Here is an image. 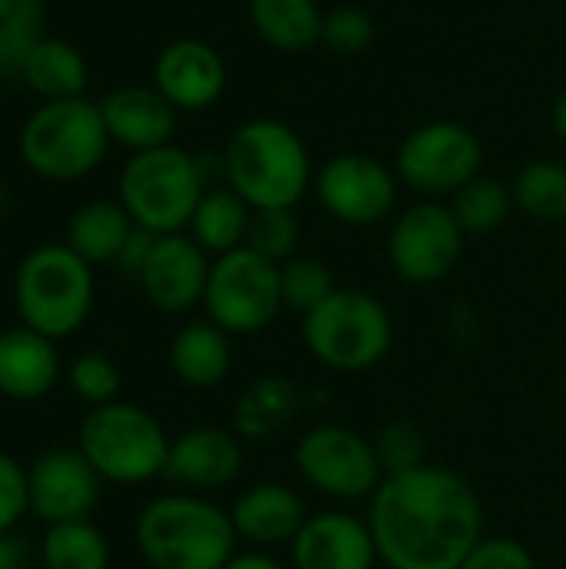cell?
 <instances>
[{"instance_id":"6da1fadb","label":"cell","mask_w":566,"mask_h":569,"mask_svg":"<svg viewBox=\"0 0 566 569\" xmlns=\"http://www.w3.org/2000/svg\"><path fill=\"white\" fill-rule=\"evenodd\" d=\"M367 503V527L387 569H457L487 537L477 490L437 463L384 477Z\"/></svg>"},{"instance_id":"7a4b0ae2","label":"cell","mask_w":566,"mask_h":569,"mask_svg":"<svg viewBox=\"0 0 566 569\" xmlns=\"http://www.w3.org/2000/svg\"><path fill=\"white\" fill-rule=\"evenodd\" d=\"M220 160L224 183L240 193L250 210H294L317 177L300 133L274 117L240 123Z\"/></svg>"},{"instance_id":"3957f363","label":"cell","mask_w":566,"mask_h":569,"mask_svg":"<svg viewBox=\"0 0 566 569\" xmlns=\"http://www.w3.org/2000/svg\"><path fill=\"white\" fill-rule=\"evenodd\" d=\"M133 540L150 569H224L240 543L230 513L197 493L150 500L133 523Z\"/></svg>"},{"instance_id":"277c9868","label":"cell","mask_w":566,"mask_h":569,"mask_svg":"<svg viewBox=\"0 0 566 569\" xmlns=\"http://www.w3.org/2000/svg\"><path fill=\"white\" fill-rule=\"evenodd\" d=\"M110 143L100 103L87 97L43 100L17 133L23 167L50 183H73L93 173Z\"/></svg>"},{"instance_id":"5b68a950","label":"cell","mask_w":566,"mask_h":569,"mask_svg":"<svg viewBox=\"0 0 566 569\" xmlns=\"http://www.w3.org/2000/svg\"><path fill=\"white\" fill-rule=\"evenodd\" d=\"M93 267L80 260L67 243L33 247L13 277V303L20 323L50 340L77 333L93 310Z\"/></svg>"},{"instance_id":"8992f818","label":"cell","mask_w":566,"mask_h":569,"mask_svg":"<svg viewBox=\"0 0 566 569\" xmlns=\"http://www.w3.org/2000/svg\"><path fill=\"white\" fill-rule=\"evenodd\" d=\"M200 157L187 153L177 143L130 153L120 170L117 200L130 220L157 237L183 233L193 220V210L207 190Z\"/></svg>"},{"instance_id":"52a82bcc","label":"cell","mask_w":566,"mask_h":569,"mask_svg":"<svg viewBox=\"0 0 566 569\" xmlns=\"http://www.w3.org/2000/svg\"><path fill=\"white\" fill-rule=\"evenodd\" d=\"M77 450L90 460L100 480L137 487L163 477L170 437L150 410L113 400L90 407L77 433Z\"/></svg>"},{"instance_id":"ba28073f","label":"cell","mask_w":566,"mask_h":569,"mask_svg":"<svg viewBox=\"0 0 566 569\" xmlns=\"http://www.w3.org/2000/svg\"><path fill=\"white\" fill-rule=\"evenodd\" d=\"M310 357L334 373H364L394 347V317L367 290L337 287L314 313L304 317Z\"/></svg>"},{"instance_id":"9c48e42d","label":"cell","mask_w":566,"mask_h":569,"mask_svg":"<svg viewBox=\"0 0 566 569\" xmlns=\"http://www.w3.org/2000/svg\"><path fill=\"white\" fill-rule=\"evenodd\" d=\"M203 310L207 320L230 337H254L267 330L284 310L280 263L254 253L250 247L214 257Z\"/></svg>"},{"instance_id":"30bf717a","label":"cell","mask_w":566,"mask_h":569,"mask_svg":"<svg viewBox=\"0 0 566 569\" xmlns=\"http://www.w3.org/2000/svg\"><path fill=\"white\" fill-rule=\"evenodd\" d=\"M294 463L300 480L314 493L340 503L370 500L374 490L384 483V467L374 440L344 423L310 427L297 440Z\"/></svg>"},{"instance_id":"8fae6325","label":"cell","mask_w":566,"mask_h":569,"mask_svg":"<svg viewBox=\"0 0 566 569\" xmlns=\"http://www.w3.org/2000/svg\"><path fill=\"white\" fill-rule=\"evenodd\" d=\"M484 173L480 137L457 120H430L397 147V177L424 197H454Z\"/></svg>"},{"instance_id":"7c38bea8","label":"cell","mask_w":566,"mask_h":569,"mask_svg":"<svg viewBox=\"0 0 566 569\" xmlns=\"http://www.w3.org/2000/svg\"><path fill=\"white\" fill-rule=\"evenodd\" d=\"M464 230L447 203L424 200L407 207L387 233V260L394 273L414 287L440 283L464 253Z\"/></svg>"},{"instance_id":"4fadbf2b","label":"cell","mask_w":566,"mask_h":569,"mask_svg":"<svg viewBox=\"0 0 566 569\" xmlns=\"http://www.w3.org/2000/svg\"><path fill=\"white\" fill-rule=\"evenodd\" d=\"M400 177L367 153H337L317 177L314 190L320 207L347 227H374L397 207Z\"/></svg>"},{"instance_id":"5bb4252c","label":"cell","mask_w":566,"mask_h":569,"mask_svg":"<svg viewBox=\"0 0 566 569\" xmlns=\"http://www.w3.org/2000/svg\"><path fill=\"white\" fill-rule=\"evenodd\" d=\"M100 487H103L100 473L77 447L47 450L27 470L30 513L47 527L90 520V513L100 503Z\"/></svg>"},{"instance_id":"9a60e30c","label":"cell","mask_w":566,"mask_h":569,"mask_svg":"<svg viewBox=\"0 0 566 569\" xmlns=\"http://www.w3.org/2000/svg\"><path fill=\"white\" fill-rule=\"evenodd\" d=\"M210 263V253L190 233H167L157 237L137 283L153 310L190 313L197 303H203Z\"/></svg>"},{"instance_id":"2e32d148","label":"cell","mask_w":566,"mask_h":569,"mask_svg":"<svg viewBox=\"0 0 566 569\" xmlns=\"http://www.w3.org/2000/svg\"><path fill=\"white\" fill-rule=\"evenodd\" d=\"M153 87L177 107V113H200L224 97L227 63L207 40L180 37L157 53Z\"/></svg>"},{"instance_id":"e0dca14e","label":"cell","mask_w":566,"mask_h":569,"mask_svg":"<svg viewBox=\"0 0 566 569\" xmlns=\"http://www.w3.org/2000/svg\"><path fill=\"white\" fill-rule=\"evenodd\" d=\"M377 543L367 520L344 510L307 517L290 543L294 569H377Z\"/></svg>"},{"instance_id":"ac0fdd59","label":"cell","mask_w":566,"mask_h":569,"mask_svg":"<svg viewBox=\"0 0 566 569\" xmlns=\"http://www.w3.org/2000/svg\"><path fill=\"white\" fill-rule=\"evenodd\" d=\"M244 470V447L234 430L193 427L170 440V457L163 477L187 490H220L230 487Z\"/></svg>"},{"instance_id":"d6986e66","label":"cell","mask_w":566,"mask_h":569,"mask_svg":"<svg viewBox=\"0 0 566 569\" xmlns=\"http://www.w3.org/2000/svg\"><path fill=\"white\" fill-rule=\"evenodd\" d=\"M97 103H100L110 140L127 147L130 153H143V150L173 143L177 107L153 83L117 87Z\"/></svg>"},{"instance_id":"ffe728a7","label":"cell","mask_w":566,"mask_h":569,"mask_svg":"<svg viewBox=\"0 0 566 569\" xmlns=\"http://www.w3.org/2000/svg\"><path fill=\"white\" fill-rule=\"evenodd\" d=\"M230 520L240 540L254 550L290 547L300 527L307 523L304 500L287 483H257L237 497L230 507Z\"/></svg>"},{"instance_id":"44dd1931","label":"cell","mask_w":566,"mask_h":569,"mask_svg":"<svg viewBox=\"0 0 566 569\" xmlns=\"http://www.w3.org/2000/svg\"><path fill=\"white\" fill-rule=\"evenodd\" d=\"M60 380L57 340L30 330L10 327L0 333V393L20 403L47 397Z\"/></svg>"},{"instance_id":"7402d4cb","label":"cell","mask_w":566,"mask_h":569,"mask_svg":"<svg viewBox=\"0 0 566 569\" xmlns=\"http://www.w3.org/2000/svg\"><path fill=\"white\" fill-rule=\"evenodd\" d=\"M304 397L287 377H257L234 403V433L244 440H274L297 423Z\"/></svg>"},{"instance_id":"603a6c76","label":"cell","mask_w":566,"mask_h":569,"mask_svg":"<svg viewBox=\"0 0 566 569\" xmlns=\"http://www.w3.org/2000/svg\"><path fill=\"white\" fill-rule=\"evenodd\" d=\"M234 363L230 333L210 320H193L170 340V370L190 390H214L227 380Z\"/></svg>"},{"instance_id":"cb8c5ba5","label":"cell","mask_w":566,"mask_h":569,"mask_svg":"<svg viewBox=\"0 0 566 569\" xmlns=\"http://www.w3.org/2000/svg\"><path fill=\"white\" fill-rule=\"evenodd\" d=\"M133 227L137 223L130 220L120 200H87L73 210L63 243L90 267L117 263Z\"/></svg>"},{"instance_id":"d4e9b609","label":"cell","mask_w":566,"mask_h":569,"mask_svg":"<svg viewBox=\"0 0 566 569\" xmlns=\"http://www.w3.org/2000/svg\"><path fill=\"white\" fill-rule=\"evenodd\" d=\"M257 37L280 53H307L320 43L324 10L317 0H250Z\"/></svg>"},{"instance_id":"484cf974","label":"cell","mask_w":566,"mask_h":569,"mask_svg":"<svg viewBox=\"0 0 566 569\" xmlns=\"http://www.w3.org/2000/svg\"><path fill=\"white\" fill-rule=\"evenodd\" d=\"M250 203L234 193L227 183L224 187H207L187 233L214 257H224L230 250L247 247V230H250Z\"/></svg>"},{"instance_id":"4316f807","label":"cell","mask_w":566,"mask_h":569,"mask_svg":"<svg viewBox=\"0 0 566 569\" xmlns=\"http://www.w3.org/2000/svg\"><path fill=\"white\" fill-rule=\"evenodd\" d=\"M20 80L40 97V100H73L83 97L90 70L83 53L60 37H43L40 47L30 53Z\"/></svg>"},{"instance_id":"83f0119b","label":"cell","mask_w":566,"mask_h":569,"mask_svg":"<svg viewBox=\"0 0 566 569\" xmlns=\"http://www.w3.org/2000/svg\"><path fill=\"white\" fill-rule=\"evenodd\" d=\"M514 207L544 223L566 220V167L557 160H530L517 170L514 183Z\"/></svg>"},{"instance_id":"f1b7e54d","label":"cell","mask_w":566,"mask_h":569,"mask_svg":"<svg viewBox=\"0 0 566 569\" xmlns=\"http://www.w3.org/2000/svg\"><path fill=\"white\" fill-rule=\"evenodd\" d=\"M447 207L467 237H484V233H494L507 223V217L514 210V193L504 180L480 173L470 183H464L450 197Z\"/></svg>"},{"instance_id":"f546056e","label":"cell","mask_w":566,"mask_h":569,"mask_svg":"<svg viewBox=\"0 0 566 569\" xmlns=\"http://www.w3.org/2000/svg\"><path fill=\"white\" fill-rule=\"evenodd\" d=\"M47 569H110V543L90 520L57 523L43 533Z\"/></svg>"},{"instance_id":"4dcf8cb0","label":"cell","mask_w":566,"mask_h":569,"mask_svg":"<svg viewBox=\"0 0 566 569\" xmlns=\"http://www.w3.org/2000/svg\"><path fill=\"white\" fill-rule=\"evenodd\" d=\"M47 20L43 0H10L0 13V77H20L30 53L40 47Z\"/></svg>"},{"instance_id":"1f68e13d","label":"cell","mask_w":566,"mask_h":569,"mask_svg":"<svg viewBox=\"0 0 566 569\" xmlns=\"http://www.w3.org/2000/svg\"><path fill=\"white\" fill-rule=\"evenodd\" d=\"M334 290H337V283H334V273H330V267L324 260L297 253L287 263H280V297H284V310L307 317Z\"/></svg>"},{"instance_id":"d6a6232c","label":"cell","mask_w":566,"mask_h":569,"mask_svg":"<svg viewBox=\"0 0 566 569\" xmlns=\"http://www.w3.org/2000/svg\"><path fill=\"white\" fill-rule=\"evenodd\" d=\"M374 37H377V23L357 3H340V7H330L324 13L320 43L330 53H337V57H360V53H367Z\"/></svg>"},{"instance_id":"836d02e7","label":"cell","mask_w":566,"mask_h":569,"mask_svg":"<svg viewBox=\"0 0 566 569\" xmlns=\"http://www.w3.org/2000/svg\"><path fill=\"white\" fill-rule=\"evenodd\" d=\"M247 247L274 263H287L300 247V220L294 210H254Z\"/></svg>"},{"instance_id":"e575fe53","label":"cell","mask_w":566,"mask_h":569,"mask_svg":"<svg viewBox=\"0 0 566 569\" xmlns=\"http://www.w3.org/2000/svg\"><path fill=\"white\" fill-rule=\"evenodd\" d=\"M384 477H397V473H410L417 467L427 463V443L417 423L410 420H390L377 430L374 437Z\"/></svg>"},{"instance_id":"d590c367","label":"cell","mask_w":566,"mask_h":569,"mask_svg":"<svg viewBox=\"0 0 566 569\" xmlns=\"http://www.w3.org/2000/svg\"><path fill=\"white\" fill-rule=\"evenodd\" d=\"M70 390L90 407L113 403L120 393V370L107 353H83L70 367Z\"/></svg>"},{"instance_id":"8d00e7d4","label":"cell","mask_w":566,"mask_h":569,"mask_svg":"<svg viewBox=\"0 0 566 569\" xmlns=\"http://www.w3.org/2000/svg\"><path fill=\"white\" fill-rule=\"evenodd\" d=\"M457 569H537V560L527 543L514 537H484Z\"/></svg>"},{"instance_id":"74e56055","label":"cell","mask_w":566,"mask_h":569,"mask_svg":"<svg viewBox=\"0 0 566 569\" xmlns=\"http://www.w3.org/2000/svg\"><path fill=\"white\" fill-rule=\"evenodd\" d=\"M23 513H30L27 470L0 450V533H13Z\"/></svg>"},{"instance_id":"f35d334b","label":"cell","mask_w":566,"mask_h":569,"mask_svg":"<svg viewBox=\"0 0 566 569\" xmlns=\"http://www.w3.org/2000/svg\"><path fill=\"white\" fill-rule=\"evenodd\" d=\"M153 243H157V233H150L143 227H133V233L127 237V243H123V250L117 257V270L127 273L130 280H137L143 263H147V257H150V250H153Z\"/></svg>"},{"instance_id":"ab89813d","label":"cell","mask_w":566,"mask_h":569,"mask_svg":"<svg viewBox=\"0 0 566 569\" xmlns=\"http://www.w3.org/2000/svg\"><path fill=\"white\" fill-rule=\"evenodd\" d=\"M0 569H27V543L13 533H0Z\"/></svg>"},{"instance_id":"60d3db41","label":"cell","mask_w":566,"mask_h":569,"mask_svg":"<svg viewBox=\"0 0 566 569\" xmlns=\"http://www.w3.org/2000/svg\"><path fill=\"white\" fill-rule=\"evenodd\" d=\"M224 569H284V563L270 557L267 550H244V553H234Z\"/></svg>"},{"instance_id":"b9f144b4","label":"cell","mask_w":566,"mask_h":569,"mask_svg":"<svg viewBox=\"0 0 566 569\" xmlns=\"http://www.w3.org/2000/svg\"><path fill=\"white\" fill-rule=\"evenodd\" d=\"M550 127H554V133L566 140V90L564 93H557V100H554V107H550Z\"/></svg>"},{"instance_id":"7bdbcfd3","label":"cell","mask_w":566,"mask_h":569,"mask_svg":"<svg viewBox=\"0 0 566 569\" xmlns=\"http://www.w3.org/2000/svg\"><path fill=\"white\" fill-rule=\"evenodd\" d=\"M7 213H10V190L7 183H0V223L7 220Z\"/></svg>"},{"instance_id":"ee69618b","label":"cell","mask_w":566,"mask_h":569,"mask_svg":"<svg viewBox=\"0 0 566 569\" xmlns=\"http://www.w3.org/2000/svg\"><path fill=\"white\" fill-rule=\"evenodd\" d=\"M7 3H10V0H0V13H3V10H7Z\"/></svg>"},{"instance_id":"f6af8a7d","label":"cell","mask_w":566,"mask_h":569,"mask_svg":"<svg viewBox=\"0 0 566 569\" xmlns=\"http://www.w3.org/2000/svg\"><path fill=\"white\" fill-rule=\"evenodd\" d=\"M564 250H566V220H564Z\"/></svg>"},{"instance_id":"bcb514c9","label":"cell","mask_w":566,"mask_h":569,"mask_svg":"<svg viewBox=\"0 0 566 569\" xmlns=\"http://www.w3.org/2000/svg\"><path fill=\"white\" fill-rule=\"evenodd\" d=\"M564 400H566V380H564Z\"/></svg>"}]
</instances>
